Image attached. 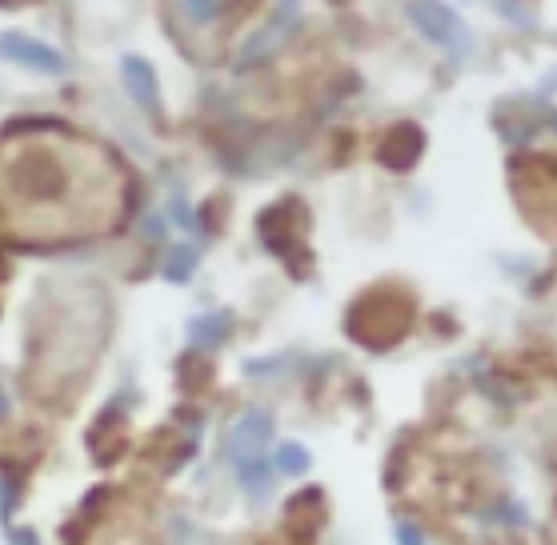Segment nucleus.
Masks as SVG:
<instances>
[{
  "instance_id": "f257e3e1",
  "label": "nucleus",
  "mask_w": 557,
  "mask_h": 545,
  "mask_svg": "<svg viewBox=\"0 0 557 545\" xmlns=\"http://www.w3.org/2000/svg\"><path fill=\"white\" fill-rule=\"evenodd\" d=\"M409 21H413L433 45H442V49H449V52L469 49L466 25L457 21L454 9H445L442 0H413V4H409Z\"/></svg>"
},
{
  "instance_id": "f03ea898",
  "label": "nucleus",
  "mask_w": 557,
  "mask_h": 545,
  "mask_svg": "<svg viewBox=\"0 0 557 545\" xmlns=\"http://www.w3.org/2000/svg\"><path fill=\"white\" fill-rule=\"evenodd\" d=\"M0 57H9V61H16V64H28V69H37V73H61L64 69L61 52L25 37V33H4V37H0Z\"/></svg>"
},
{
  "instance_id": "7ed1b4c3",
  "label": "nucleus",
  "mask_w": 557,
  "mask_h": 545,
  "mask_svg": "<svg viewBox=\"0 0 557 545\" xmlns=\"http://www.w3.org/2000/svg\"><path fill=\"white\" fill-rule=\"evenodd\" d=\"M269 433H273L269 418L249 413V418L233 430V457H237V461H253V457H261V445L269 442Z\"/></svg>"
},
{
  "instance_id": "20e7f679",
  "label": "nucleus",
  "mask_w": 557,
  "mask_h": 545,
  "mask_svg": "<svg viewBox=\"0 0 557 545\" xmlns=\"http://www.w3.org/2000/svg\"><path fill=\"white\" fill-rule=\"evenodd\" d=\"M121 73H125V85L133 89V97H137L140 104H152V97H157V80H152L149 64L137 61V57H128V61L121 64Z\"/></svg>"
},
{
  "instance_id": "39448f33",
  "label": "nucleus",
  "mask_w": 557,
  "mask_h": 545,
  "mask_svg": "<svg viewBox=\"0 0 557 545\" xmlns=\"http://www.w3.org/2000/svg\"><path fill=\"white\" fill-rule=\"evenodd\" d=\"M277 470L281 473H305L309 470V454L301 445H281L277 449Z\"/></svg>"
},
{
  "instance_id": "423d86ee",
  "label": "nucleus",
  "mask_w": 557,
  "mask_h": 545,
  "mask_svg": "<svg viewBox=\"0 0 557 545\" xmlns=\"http://www.w3.org/2000/svg\"><path fill=\"white\" fill-rule=\"evenodd\" d=\"M185 9H189L197 21H209L216 13V0H185Z\"/></svg>"
}]
</instances>
